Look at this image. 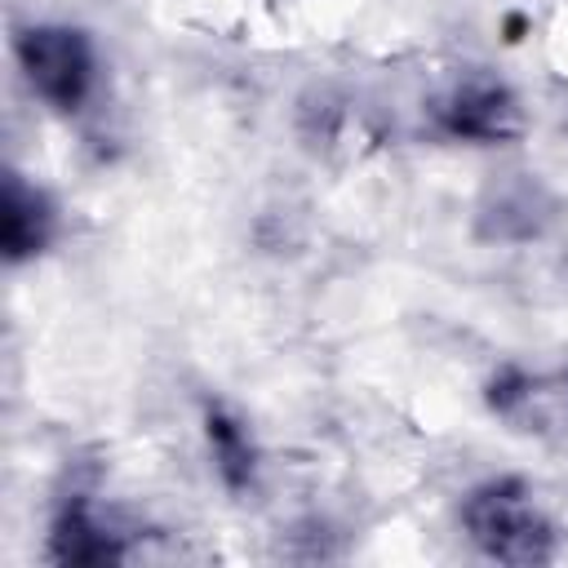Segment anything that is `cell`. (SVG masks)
I'll return each mask as SVG.
<instances>
[{"mask_svg": "<svg viewBox=\"0 0 568 568\" xmlns=\"http://www.w3.org/2000/svg\"><path fill=\"white\" fill-rule=\"evenodd\" d=\"M53 235V209L44 200V191L27 186L22 178L4 182V200H0V240H4V257L9 262H27L36 257Z\"/></svg>", "mask_w": 568, "mask_h": 568, "instance_id": "5", "label": "cell"}, {"mask_svg": "<svg viewBox=\"0 0 568 568\" xmlns=\"http://www.w3.org/2000/svg\"><path fill=\"white\" fill-rule=\"evenodd\" d=\"M470 541L497 564H546L555 555V528L519 479H488L462 501Z\"/></svg>", "mask_w": 568, "mask_h": 568, "instance_id": "1", "label": "cell"}, {"mask_svg": "<svg viewBox=\"0 0 568 568\" xmlns=\"http://www.w3.org/2000/svg\"><path fill=\"white\" fill-rule=\"evenodd\" d=\"M435 120L448 138L462 142H506L524 129V111L515 93L497 80H462L435 102Z\"/></svg>", "mask_w": 568, "mask_h": 568, "instance_id": "3", "label": "cell"}, {"mask_svg": "<svg viewBox=\"0 0 568 568\" xmlns=\"http://www.w3.org/2000/svg\"><path fill=\"white\" fill-rule=\"evenodd\" d=\"M49 541H53V559H62V564H115V559H124L120 532L98 515V506L89 497H71L58 510Z\"/></svg>", "mask_w": 568, "mask_h": 568, "instance_id": "4", "label": "cell"}, {"mask_svg": "<svg viewBox=\"0 0 568 568\" xmlns=\"http://www.w3.org/2000/svg\"><path fill=\"white\" fill-rule=\"evenodd\" d=\"M204 435H209V453H213V466H217L222 484L226 488H248L253 484V466H257V448H253L248 426L231 408L213 404L204 413Z\"/></svg>", "mask_w": 568, "mask_h": 568, "instance_id": "6", "label": "cell"}, {"mask_svg": "<svg viewBox=\"0 0 568 568\" xmlns=\"http://www.w3.org/2000/svg\"><path fill=\"white\" fill-rule=\"evenodd\" d=\"M18 67L53 111H80L93 89V44L75 27H31L18 36Z\"/></svg>", "mask_w": 568, "mask_h": 568, "instance_id": "2", "label": "cell"}]
</instances>
